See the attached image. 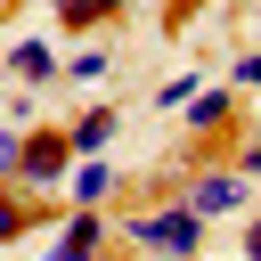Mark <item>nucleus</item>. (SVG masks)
Returning <instances> with one entry per match:
<instances>
[{"label":"nucleus","instance_id":"obj_1","mask_svg":"<svg viewBox=\"0 0 261 261\" xmlns=\"http://www.w3.org/2000/svg\"><path fill=\"white\" fill-rule=\"evenodd\" d=\"M204 212L188 204V196H171V204H147V212H122V245H139V253H204Z\"/></svg>","mask_w":261,"mask_h":261},{"label":"nucleus","instance_id":"obj_2","mask_svg":"<svg viewBox=\"0 0 261 261\" xmlns=\"http://www.w3.org/2000/svg\"><path fill=\"white\" fill-rule=\"evenodd\" d=\"M65 171H73V139L65 130H24V155H16V179L8 188L49 196V188H65Z\"/></svg>","mask_w":261,"mask_h":261},{"label":"nucleus","instance_id":"obj_3","mask_svg":"<svg viewBox=\"0 0 261 261\" xmlns=\"http://www.w3.org/2000/svg\"><path fill=\"white\" fill-rule=\"evenodd\" d=\"M106 245H114L106 204H65V220H57V237H49V261H98Z\"/></svg>","mask_w":261,"mask_h":261},{"label":"nucleus","instance_id":"obj_4","mask_svg":"<svg viewBox=\"0 0 261 261\" xmlns=\"http://www.w3.org/2000/svg\"><path fill=\"white\" fill-rule=\"evenodd\" d=\"M179 196H188L204 220H228V212H245V204H253V179H245L237 163H212V171H196Z\"/></svg>","mask_w":261,"mask_h":261},{"label":"nucleus","instance_id":"obj_5","mask_svg":"<svg viewBox=\"0 0 261 261\" xmlns=\"http://www.w3.org/2000/svg\"><path fill=\"white\" fill-rule=\"evenodd\" d=\"M188 130H196V139L237 130V82H228V90H196V98H188Z\"/></svg>","mask_w":261,"mask_h":261},{"label":"nucleus","instance_id":"obj_6","mask_svg":"<svg viewBox=\"0 0 261 261\" xmlns=\"http://www.w3.org/2000/svg\"><path fill=\"white\" fill-rule=\"evenodd\" d=\"M114 130H122V114H114V106H90V114H73V122H65L73 155H106V147H114Z\"/></svg>","mask_w":261,"mask_h":261},{"label":"nucleus","instance_id":"obj_7","mask_svg":"<svg viewBox=\"0 0 261 261\" xmlns=\"http://www.w3.org/2000/svg\"><path fill=\"white\" fill-rule=\"evenodd\" d=\"M106 196H114L106 155H73V171H65V204H106Z\"/></svg>","mask_w":261,"mask_h":261},{"label":"nucleus","instance_id":"obj_8","mask_svg":"<svg viewBox=\"0 0 261 261\" xmlns=\"http://www.w3.org/2000/svg\"><path fill=\"white\" fill-rule=\"evenodd\" d=\"M8 73H16L24 90H41V82H57L65 65H57V49H49V41H16V49H8Z\"/></svg>","mask_w":261,"mask_h":261},{"label":"nucleus","instance_id":"obj_9","mask_svg":"<svg viewBox=\"0 0 261 261\" xmlns=\"http://www.w3.org/2000/svg\"><path fill=\"white\" fill-rule=\"evenodd\" d=\"M49 8H57V24H65V33H98V24H114L130 0H49Z\"/></svg>","mask_w":261,"mask_h":261},{"label":"nucleus","instance_id":"obj_10","mask_svg":"<svg viewBox=\"0 0 261 261\" xmlns=\"http://www.w3.org/2000/svg\"><path fill=\"white\" fill-rule=\"evenodd\" d=\"M33 220H41V212H33V196H24V188H0V245H16Z\"/></svg>","mask_w":261,"mask_h":261},{"label":"nucleus","instance_id":"obj_11","mask_svg":"<svg viewBox=\"0 0 261 261\" xmlns=\"http://www.w3.org/2000/svg\"><path fill=\"white\" fill-rule=\"evenodd\" d=\"M65 73H73V82H106V73H114V57L90 41V49H73V57H65Z\"/></svg>","mask_w":261,"mask_h":261},{"label":"nucleus","instance_id":"obj_12","mask_svg":"<svg viewBox=\"0 0 261 261\" xmlns=\"http://www.w3.org/2000/svg\"><path fill=\"white\" fill-rule=\"evenodd\" d=\"M196 90H204V82H196V65H188V73H171V82H163V90H155V106H188V98H196Z\"/></svg>","mask_w":261,"mask_h":261},{"label":"nucleus","instance_id":"obj_13","mask_svg":"<svg viewBox=\"0 0 261 261\" xmlns=\"http://www.w3.org/2000/svg\"><path fill=\"white\" fill-rule=\"evenodd\" d=\"M16 155H24V130H8V122H0V188L16 179Z\"/></svg>","mask_w":261,"mask_h":261},{"label":"nucleus","instance_id":"obj_14","mask_svg":"<svg viewBox=\"0 0 261 261\" xmlns=\"http://www.w3.org/2000/svg\"><path fill=\"white\" fill-rule=\"evenodd\" d=\"M228 82H237V90H261V49H245V57L228 65Z\"/></svg>","mask_w":261,"mask_h":261},{"label":"nucleus","instance_id":"obj_15","mask_svg":"<svg viewBox=\"0 0 261 261\" xmlns=\"http://www.w3.org/2000/svg\"><path fill=\"white\" fill-rule=\"evenodd\" d=\"M228 163H237L245 179H261V139H237V155H228Z\"/></svg>","mask_w":261,"mask_h":261},{"label":"nucleus","instance_id":"obj_16","mask_svg":"<svg viewBox=\"0 0 261 261\" xmlns=\"http://www.w3.org/2000/svg\"><path fill=\"white\" fill-rule=\"evenodd\" d=\"M245 261H261V196L245 204Z\"/></svg>","mask_w":261,"mask_h":261},{"label":"nucleus","instance_id":"obj_17","mask_svg":"<svg viewBox=\"0 0 261 261\" xmlns=\"http://www.w3.org/2000/svg\"><path fill=\"white\" fill-rule=\"evenodd\" d=\"M155 261H196V253H155Z\"/></svg>","mask_w":261,"mask_h":261},{"label":"nucleus","instance_id":"obj_18","mask_svg":"<svg viewBox=\"0 0 261 261\" xmlns=\"http://www.w3.org/2000/svg\"><path fill=\"white\" fill-rule=\"evenodd\" d=\"M98 261H122V253H114V245H106V253H98Z\"/></svg>","mask_w":261,"mask_h":261}]
</instances>
